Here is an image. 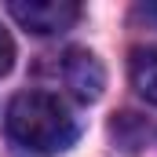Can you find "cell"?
Listing matches in <instances>:
<instances>
[{
	"label": "cell",
	"mask_w": 157,
	"mask_h": 157,
	"mask_svg": "<svg viewBox=\"0 0 157 157\" xmlns=\"http://www.w3.org/2000/svg\"><path fill=\"white\" fill-rule=\"evenodd\" d=\"M4 128L29 154H62L77 139V117L48 91H18L7 102Z\"/></svg>",
	"instance_id": "6da1fadb"
},
{
	"label": "cell",
	"mask_w": 157,
	"mask_h": 157,
	"mask_svg": "<svg viewBox=\"0 0 157 157\" xmlns=\"http://www.w3.org/2000/svg\"><path fill=\"white\" fill-rule=\"evenodd\" d=\"M7 11L22 29H29L37 37L62 33L80 18V4H73V0H11Z\"/></svg>",
	"instance_id": "7a4b0ae2"
},
{
	"label": "cell",
	"mask_w": 157,
	"mask_h": 157,
	"mask_svg": "<svg viewBox=\"0 0 157 157\" xmlns=\"http://www.w3.org/2000/svg\"><path fill=\"white\" fill-rule=\"evenodd\" d=\"M59 70H62V84L84 102H95L102 95V88H106V73H102V66H99V59L91 51H80V48L66 51Z\"/></svg>",
	"instance_id": "3957f363"
},
{
	"label": "cell",
	"mask_w": 157,
	"mask_h": 157,
	"mask_svg": "<svg viewBox=\"0 0 157 157\" xmlns=\"http://www.w3.org/2000/svg\"><path fill=\"white\" fill-rule=\"evenodd\" d=\"M132 84L146 102H157V51H135L132 55Z\"/></svg>",
	"instance_id": "277c9868"
},
{
	"label": "cell",
	"mask_w": 157,
	"mask_h": 157,
	"mask_svg": "<svg viewBox=\"0 0 157 157\" xmlns=\"http://www.w3.org/2000/svg\"><path fill=\"white\" fill-rule=\"evenodd\" d=\"M11 62H15V44H11V37H7V29L0 26V77L11 70Z\"/></svg>",
	"instance_id": "5b68a950"
},
{
	"label": "cell",
	"mask_w": 157,
	"mask_h": 157,
	"mask_svg": "<svg viewBox=\"0 0 157 157\" xmlns=\"http://www.w3.org/2000/svg\"><path fill=\"white\" fill-rule=\"evenodd\" d=\"M143 15H146V18H154V22H157V0H154V4H146V7H143Z\"/></svg>",
	"instance_id": "8992f818"
}]
</instances>
